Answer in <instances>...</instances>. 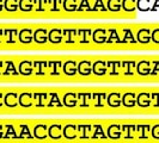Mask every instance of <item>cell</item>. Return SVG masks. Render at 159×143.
<instances>
[{
    "label": "cell",
    "mask_w": 159,
    "mask_h": 143,
    "mask_svg": "<svg viewBox=\"0 0 159 143\" xmlns=\"http://www.w3.org/2000/svg\"><path fill=\"white\" fill-rule=\"evenodd\" d=\"M153 41L156 43H159V30H156L153 32Z\"/></svg>",
    "instance_id": "4dcf8cb0"
},
{
    "label": "cell",
    "mask_w": 159,
    "mask_h": 143,
    "mask_svg": "<svg viewBox=\"0 0 159 143\" xmlns=\"http://www.w3.org/2000/svg\"><path fill=\"white\" fill-rule=\"evenodd\" d=\"M134 127H132V125H125V127H122V132H125V135H123V137L125 138H127V140H129V138H133V129Z\"/></svg>",
    "instance_id": "603a6c76"
},
{
    "label": "cell",
    "mask_w": 159,
    "mask_h": 143,
    "mask_svg": "<svg viewBox=\"0 0 159 143\" xmlns=\"http://www.w3.org/2000/svg\"><path fill=\"white\" fill-rule=\"evenodd\" d=\"M48 97L50 98V99H49V103L47 104L48 107H61V106H62V104L60 103V99H59L57 93L52 92V93L48 94Z\"/></svg>",
    "instance_id": "9a60e30c"
},
{
    "label": "cell",
    "mask_w": 159,
    "mask_h": 143,
    "mask_svg": "<svg viewBox=\"0 0 159 143\" xmlns=\"http://www.w3.org/2000/svg\"><path fill=\"white\" fill-rule=\"evenodd\" d=\"M95 130H93V135H92V138L93 140H105L107 138V135L104 134V130L102 129L101 125H95L93 128Z\"/></svg>",
    "instance_id": "e0dca14e"
},
{
    "label": "cell",
    "mask_w": 159,
    "mask_h": 143,
    "mask_svg": "<svg viewBox=\"0 0 159 143\" xmlns=\"http://www.w3.org/2000/svg\"><path fill=\"white\" fill-rule=\"evenodd\" d=\"M64 105L67 107H74L78 105V97L75 92H67L64 95Z\"/></svg>",
    "instance_id": "9c48e42d"
},
{
    "label": "cell",
    "mask_w": 159,
    "mask_h": 143,
    "mask_svg": "<svg viewBox=\"0 0 159 143\" xmlns=\"http://www.w3.org/2000/svg\"><path fill=\"white\" fill-rule=\"evenodd\" d=\"M18 99H19V94L17 92H8L4 97V104L7 107L13 109V107H16L17 105L19 104L18 103Z\"/></svg>",
    "instance_id": "6da1fadb"
},
{
    "label": "cell",
    "mask_w": 159,
    "mask_h": 143,
    "mask_svg": "<svg viewBox=\"0 0 159 143\" xmlns=\"http://www.w3.org/2000/svg\"><path fill=\"white\" fill-rule=\"evenodd\" d=\"M4 105V94L0 92V107Z\"/></svg>",
    "instance_id": "d6a6232c"
},
{
    "label": "cell",
    "mask_w": 159,
    "mask_h": 143,
    "mask_svg": "<svg viewBox=\"0 0 159 143\" xmlns=\"http://www.w3.org/2000/svg\"><path fill=\"white\" fill-rule=\"evenodd\" d=\"M34 98H35V100H36V106H37V107H44V106H47L48 94L46 92H37V93H34Z\"/></svg>",
    "instance_id": "8fae6325"
},
{
    "label": "cell",
    "mask_w": 159,
    "mask_h": 143,
    "mask_svg": "<svg viewBox=\"0 0 159 143\" xmlns=\"http://www.w3.org/2000/svg\"><path fill=\"white\" fill-rule=\"evenodd\" d=\"M122 104L126 107H134L136 105L135 92H126L125 94H122Z\"/></svg>",
    "instance_id": "8992f818"
},
{
    "label": "cell",
    "mask_w": 159,
    "mask_h": 143,
    "mask_svg": "<svg viewBox=\"0 0 159 143\" xmlns=\"http://www.w3.org/2000/svg\"><path fill=\"white\" fill-rule=\"evenodd\" d=\"M122 127H120L117 124H114V125H110L107 130V136L108 138L110 140H120L121 136H122Z\"/></svg>",
    "instance_id": "52a82bcc"
},
{
    "label": "cell",
    "mask_w": 159,
    "mask_h": 143,
    "mask_svg": "<svg viewBox=\"0 0 159 143\" xmlns=\"http://www.w3.org/2000/svg\"><path fill=\"white\" fill-rule=\"evenodd\" d=\"M107 103L110 107H119L122 104V94L120 92H112L108 95L107 98Z\"/></svg>",
    "instance_id": "5b68a950"
},
{
    "label": "cell",
    "mask_w": 159,
    "mask_h": 143,
    "mask_svg": "<svg viewBox=\"0 0 159 143\" xmlns=\"http://www.w3.org/2000/svg\"><path fill=\"white\" fill-rule=\"evenodd\" d=\"M146 35H147V31H141V32H140L139 38H140V41H141V42H147V41H148V37H147Z\"/></svg>",
    "instance_id": "f1b7e54d"
},
{
    "label": "cell",
    "mask_w": 159,
    "mask_h": 143,
    "mask_svg": "<svg viewBox=\"0 0 159 143\" xmlns=\"http://www.w3.org/2000/svg\"><path fill=\"white\" fill-rule=\"evenodd\" d=\"M48 136L52 140H60L62 137V127L60 124H53L48 128Z\"/></svg>",
    "instance_id": "277c9868"
},
{
    "label": "cell",
    "mask_w": 159,
    "mask_h": 143,
    "mask_svg": "<svg viewBox=\"0 0 159 143\" xmlns=\"http://www.w3.org/2000/svg\"><path fill=\"white\" fill-rule=\"evenodd\" d=\"M150 129V127L148 125H143V127H141V135H140V138H143V140H146L147 137H148V131H151V130H148Z\"/></svg>",
    "instance_id": "d4e9b609"
},
{
    "label": "cell",
    "mask_w": 159,
    "mask_h": 143,
    "mask_svg": "<svg viewBox=\"0 0 159 143\" xmlns=\"http://www.w3.org/2000/svg\"><path fill=\"white\" fill-rule=\"evenodd\" d=\"M64 72L66 75H70V76L75 75L77 74V66L74 62H67L64 67Z\"/></svg>",
    "instance_id": "2e32d148"
},
{
    "label": "cell",
    "mask_w": 159,
    "mask_h": 143,
    "mask_svg": "<svg viewBox=\"0 0 159 143\" xmlns=\"http://www.w3.org/2000/svg\"><path fill=\"white\" fill-rule=\"evenodd\" d=\"M152 75H158L159 74V62H154L153 64V69L151 71Z\"/></svg>",
    "instance_id": "83f0119b"
},
{
    "label": "cell",
    "mask_w": 159,
    "mask_h": 143,
    "mask_svg": "<svg viewBox=\"0 0 159 143\" xmlns=\"http://www.w3.org/2000/svg\"><path fill=\"white\" fill-rule=\"evenodd\" d=\"M92 98H93L96 107H103L105 98H107V94H105V92H95V93L92 94Z\"/></svg>",
    "instance_id": "5bb4252c"
},
{
    "label": "cell",
    "mask_w": 159,
    "mask_h": 143,
    "mask_svg": "<svg viewBox=\"0 0 159 143\" xmlns=\"http://www.w3.org/2000/svg\"><path fill=\"white\" fill-rule=\"evenodd\" d=\"M6 134L4 135V138H18V134L16 132L13 125H6Z\"/></svg>",
    "instance_id": "7402d4cb"
},
{
    "label": "cell",
    "mask_w": 159,
    "mask_h": 143,
    "mask_svg": "<svg viewBox=\"0 0 159 143\" xmlns=\"http://www.w3.org/2000/svg\"><path fill=\"white\" fill-rule=\"evenodd\" d=\"M151 100L153 102V105L156 107H159V92L151 93Z\"/></svg>",
    "instance_id": "484cf974"
},
{
    "label": "cell",
    "mask_w": 159,
    "mask_h": 143,
    "mask_svg": "<svg viewBox=\"0 0 159 143\" xmlns=\"http://www.w3.org/2000/svg\"><path fill=\"white\" fill-rule=\"evenodd\" d=\"M138 74L139 75H143V76H146L148 74H151V64L150 62H146V61H141L140 63L138 64Z\"/></svg>",
    "instance_id": "4fadbf2b"
},
{
    "label": "cell",
    "mask_w": 159,
    "mask_h": 143,
    "mask_svg": "<svg viewBox=\"0 0 159 143\" xmlns=\"http://www.w3.org/2000/svg\"><path fill=\"white\" fill-rule=\"evenodd\" d=\"M126 66H127V69L125 71V74H126V75H132V74H134V73H133L134 62H127V63H126Z\"/></svg>",
    "instance_id": "4316f807"
},
{
    "label": "cell",
    "mask_w": 159,
    "mask_h": 143,
    "mask_svg": "<svg viewBox=\"0 0 159 143\" xmlns=\"http://www.w3.org/2000/svg\"><path fill=\"white\" fill-rule=\"evenodd\" d=\"M19 129H20V132H19V135H18V138H29V140H31L32 138V135L29 132V128L28 125H19Z\"/></svg>",
    "instance_id": "d6986e66"
},
{
    "label": "cell",
    "mask_w": 159,
    "mask_h": 143,
    "mask_svg": "<svg viewBox=\"0 0 159 143\" xmlns=\"http://www.w3.org/2000/svg\"><path fill=\"white\" fill-rule=\"evenodd\" d=\"M151 136L154 140H159V124L153 125L151 129Z\"/></svg>",
    "instance_id": "cb8c5ba5"
},
{
    "label": "cell",
    "mask_w": 159,
    "mask_h": 143,
    "mask_svg": "<svg viewBox=\"0 0 159 143\" xmlns=\"http://www.w3.org/2000/svg\"><path fill=\"white\" fill-rule=\"evenodd\" d=\"M77 97H78V103L81 106V107H88L90 105V102H91V97L92 94L91 93H88V92H80V93H77Z\"/></svg>",
    "instance_id": "7c38bea8"
},
{
    "label": "cell",
    "mask_w": 159,
    "mask_h": 143,
    "mask_svg": "<svg viewBox=\"0 0 159 143\" xmlns=\"http://www.w3.org/2000/svg\"><path fill=\"white\" fill-rule=\"evenodd\" d=\"M78 72L81 75H90L91 74V66L89 62H81L78 68Z\"/></svg>",
    "instance_id": "ac0fdd59"
},
{
    "label": "cell",
    "mask_w": 159,
    "mask_h": 143,
    "mask_svg": "<svg viewBox=\"0 0 159 143\" xmlns=\"http://www.w3.org/2000/svg\"><path fill=\"white\" fill-rule=\"evenodd\" d=\"M110 74H111V75H117V74H119L116 64H111V69H110Z\"/></svg>",
    "instance_id": "f546056e"
},
{
    "label": "cell",
    "mask_w": 159,
    "mask_h": 143,
    "mask_svg": "<svg viewBox=\"0 0 159 143\" xmlns=\"http://www.w3.org/2000/svg\"><path fill=\"white\" fill-rule=\"evenodd\" d=\"M19 72L23 75H30L32 73V67L30 62H23V63L20 64V67H19Z\"/></svg>",
    "instance_id": "44dd1931"
},
{
    "label": "cell",
    "mask_w": 159,
    "mask_h": 143,
    "mask_svg": "<svg viewBox=\"0 0 159 143\" xmlns=\"http://www.w3.org/2000/svg\"><path fill=\"white\" fill-rule=\"evenodd\" d=\"M48 136V128L46 124H37L34 128V137L37 140H46Z\"/></svg>",
    "instance_id": "30bf717a"
},
{
    "label": "cell",
    "mask_w": 159,
    "mask_h": 143,
    "mask_svg": "<svg viewBox=\"0 0 159 143\" xmlns=\"http://www.w3.org/2000/svg\"><path fill=\"white\" fill-rule=\"evenodd\" d=\"M4 135H5V134H4V127L0 125V140L4 138Z\"/></svg>",
    "instance_id": "1f68e13d"
},
{
    "label": "cell",
    "mask_w": 159,
    "mask_h": 143,
    "mask_svg": "<svg viewBox=\"0 0 159 143\" xmlns=\"http://www.w3.org/2000/svg\"><path fill=\"white\" fill-rule=\"evenodd\" d=\"M18 103L22 107H31L34 104V94L30 92H23L19 94Z\"/></svg>",
    "instance_id": "7a4b0ae2"
},
{
    "label": "cell",
    "mask_w": 159,
    "mask_h": 143,
    "mask_svg": "<svg viewBox=\"0 0 159 143\" xmlns=\"http://www.w3.org/2000/svg\"><path fill=\"white\" fill-rule=\"evenodd\" d=\"M78 134V127L73 124H67L66 127L62 128V135L67 140H74Z\"/></svg>",
    "instance_id": "ba28073f"
},
{
    "label": "cell",
    "mask_w": 159,
    "mask_h": 143,
    "mask_svg": "<svg viewBox=\"0 0 159 143\" xmlns=\"http://www.w3.org/2000/svg\"><path fill=\"white\" fill-rule=\"evenodd\" d=\"M136 104L140 106V107H148L152 104L151 100V93L148 92H141L136 95Z\"/></svg>",
    "instance_id": "3957f363"
},
{
    "label": "cell",
    "mask_w": 159,
    "mask_h": 143,
    "mask_svg": "<svg viewBox=\"0 0 159 143\" xmlns=\"http://www.w3.org/2000/svg\"><path fill=\"white\" fill-rule=\"evenodd\" d=\"M105 63L104 62H97L95 63L93 66V73H95L96 75H104L105 74Z\"/></svg>",
    "instance_id": "ffe728a7"
}]
</instances>
